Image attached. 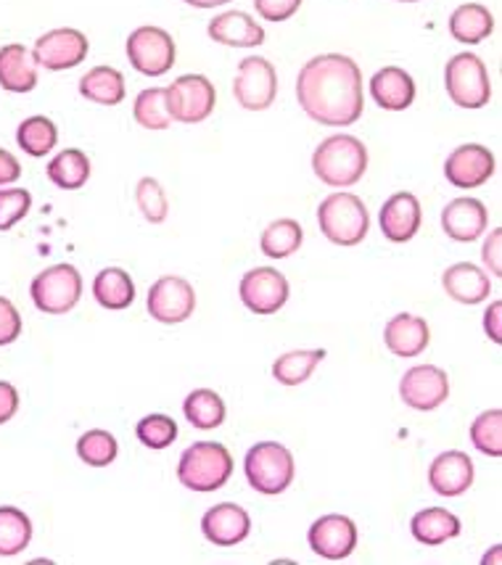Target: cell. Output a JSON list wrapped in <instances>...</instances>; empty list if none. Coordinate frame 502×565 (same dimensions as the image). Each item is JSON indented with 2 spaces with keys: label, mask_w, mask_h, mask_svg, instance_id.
I'll list each match as a JSON object with an SVG mask.
<instances>
[{
  "label": "cell",
  "mask_w": 502,
  "mask_h": 565,
  "mask_svg": "<svg viewBox=\"0 0 502 565\" xmlns=\"http://www.w3.org/2000/svg\"><path fill=\"white\" fill-rule=\"evenodd\" d=\"M297 98L305 114L325 127H350L363 117V72L350 56L323 53L301 66Z\"/></svg>",
  "instance_id": "obj_1"
},
{
  "label": "cell",
  "mask_w": 502,
  "mask_h": 565,
  "mask_svg": "<svg viewBox=\"0 0 502 565\" xmlns=\"http://www.w3.org/2000/svg\"><path fill=\"white\" fill-rule=\"evenodd\" d=\"M312 170L320 183L331 188H350L367 172V148L354 136H331L314 148Z\"/></svg>",
  "instance_id": "obj_2"
},
{
  "label": "cell",
  "mask_w": 502,
  "mask_h": 565,
  "mask_svg": "<svg viewBox=\"0 0 502 565\" xmlns=\"http://www.w3.org/2000/svg\"><path fill=\"white\" fill-rule=\"evenodd\" d=\"M233 476V455L225 444L196 441L180 455L178 481L191 492H217Z\"/></svg>",
  "instance_id": "obj_3"
},
{
  "label": "cell",
  "mask_w": 502,
  "mask_h": 565,
  "mask_svg": "<svg viewBox=\"0 0 502 565\" xmlns=\"http://www.w3.org/2000/svg\"><path fill=\"white\" fill-rule=\"evenodd\" d=\"M320 233L337 246H357L363 244L367 231H371V214H367L365 201L354 193L339 191L320 201L318 206Z\"/></svg>",
  "instance_id": "obj_4"
},
{
  "label": "cell",
  "mask_w": 502,
  "mask_h": 565,
  "mask_svg": "<svg viewBox=\"0 0 502 565\" xmlns=\"http://www.w3.org/2000/svg\"><path fill=\"white\" fill-rule=\"evenodd\" d=\"M244 470L254 492L276 497L291 487L293 476H297V462H293L289 447L278 441H263L254 444L246 452Z\"/></svg>",
  "instance_id": "obj_5"
},
{
  "label": "cell",
  "mask_w": 502,
  "mask_h": 565,
  "mask_svg": "<svg viewBox=\"0 0 502 565\" xmlns=\"http://www.w3.org/2000/svg\"><path fill=\"white\" fill-rule=\"evenodd\" d=\"M447 96L460 109H484L492 98V83L487 64L477 53H458L445 66Z\"/></svg>",
  "instance_id": "obj_6"
},
{
  "label": "cell",
  "mask_w": 502,
  "mask_h": 565,
  "mask_svg": "<svg viewBox=\"0 0 502 565\" xmlns=\"http://www.w3.org/2000/svg\"><path fill=\"white\" fill-rule=\"evenodd\" d=\"M30 296L43 315L72 312L83 299V275L75 265H53L49 270L35 275L30 286Z\"/></svg>",
  "instance_id": "obj_7"
},
{
  "label": "cell",
  "mask_w": 502,
  "mask_h": 565,
  "mask_svg": "<svg viewBox=\"0 0 502 565\" xmlns=\"http://www.w3.org/2000/svg\"><path fill=\"white\" fill-rule=\"evenodd\" d=\"M214 104H217V90L204 74H183L167 87V109L172 122L201 125L210 119Z\"/></svg>",
  "instance_id": "obj_8"
},
{
  "label": "cell",
  "mask_w": 502,
  "mask_h": 565,
  "mask_svg": "<svg viewBox=\"0 0 502 565\" xmlns=\"http://www.w3.org/2000/svg\"><path fill=\"white\" fill-rule=\"evenodd\" d=\"M175 40L162 26H138L127 38V58L146 77H162L175 66Z\"/></svg>",
  "instance_id": "obj_9"
},
{
  "label": "cell",
  "mask_w": 502,
  "mask_h": 565,
  "mask_svg": "<svg viewBox=\"0 0 502 565\" xmlns=\"http://www.w3.org/2000/svg\"><path fill=\"white\" fill-rule=\"evenodd\" d=\"M233 96L246 111L270 109L278 96V72L267 58L249 56L238 64L236 79H233Z\"/></svg>",
  "instance_id": "obj_10"
},
{
  "label": "cell",
  "mask_w": 502,
  "mask_h": 565,
  "mask_svg": "<svg viewBox=\"0 0 502 565\" xmlns=\"http://www.w3.org/2000/svg\"><path fill=\"white\" fill-rule=\"evenodd\" d=\"M88 53V38L79 30H72V26H62V30H51L35 40L32 58H35L38 66L49 72H66L83 64Z\"/></svg>",
  "instance_id": "obj_11"
},
{
  "label": "cell",
  "mask_w": 502,
  "mask_h": 565,
  "mask_svg": "<svg viewBox=\"0 0 502 565\" xmlns=\"http://www.w3.org/2000/svg\"><path fill=\"white\" fill-rule=\"evenodd\" d=\"M238 296L249 312L259 318H270L289 301V280L276 267H257L241 278Z\"/></svg>",
  "instance_id": "obj_12"
},
{
  "label": "cell",
  "mask_w": 502,
  "mask_h": 565,
  "mask_svg": "<svg viewBox=\"0 0 502 565\" xmlns=\"http://www.w3.org/2000/svg\"><path fill=\"white\" fill-rule=\"evenodd\" d=\"M149 315L164 326H180L193 315L196 309V291L185 278L180 275H164L149 288V299H146Z\"/></svg>",
  "instance_id": "obj_13"
},
{
  "label": "cell",
  "mask_w": 502,
  "mask_h": 565,
  "mask_svg": "<svg viewBox=\"0 0 502 565\" xmlns=\"http://www.w3.org/2000/svg\"><path fill=\"white\" fill-rule=\"evenodd\" d=\"M399 396L407 407L418 413H431L441 407L450 396V379L437 365H415L402 375Z\"/></svg>",
  "instance_id": "obj_14"
},
{
  "label": "cell",
  "mask_w": 502,
  "mask_h": 565,
  "mask_svg": "<svg viewBox=\"0 0 502 565\" xmlns=\"http://www.w3.org/2000/svg\"><path fill=\"white\" fill-rule=\"evenodd\" d=\"M494 153L487 146L466 143L458 146L445 161V178L447 183L460 188V191H473L490 183L494 178Z\"/></svg>",
  "instance_id": "obj_15"
},
{
  "label": "cell",
  "mask_w": 502,
  "mask_h": 565,
  "mask_svg": "<svg viewBox=\"0 0 502 565\" xmlns=\"http://www.w3.org/2000/svg\"><path fill=\"white\" fill-rule=\"evenodd\" d=\"M307 542L314 555L325 561H346L357 550L360 534L352 518L346 515H323L307 531Z\"/></svg>",
  "instance_id": "obj_16"
},
{
  "label": "cell",
  "mask_w": 502,
  "mask_h": 565,
  "mask_svg": "<svg viewBox=\"0 0 502 565\" xmlns=\"http://www.w3.org/2000/svg\"><path fill=\"white\" fill-rule=\"evenodd\" d=\"M201 534L217 547H236L252 534V518L236 502H220L201 518Z\"/></svg>",
  "instance_id": "obj_17"
},
{
  "label": "cell",
  "mask_w": 502,
  "mask_h": 565,
  "mask_svg": "<svg viewBox=\"0 0 502 565\" xmlns=\"http://www.w3.org/2000/svg\"><path fill=\"white\" fill-rule=\"evenodd\" d=\"M381 233L392 244H407L415 238V233L420 231V222H424V212H420V201L413 193H394L392 199L384 201L378 214Z\"/></svg>",
  "instance_id": "obj_18"
},
{
  "label": "cell",
  "mask_w": 502,
  "mask_h": 565,
  "mask_svg": "<svg viewBox=\"0 0 502 565\" xmlns=\"http://www.w3.org/2000/svg\"><path fill=\"white\" fill-rule=\"evenodd\" d=\"M490 225V212L479 199H455L441 212V227H445L447 238L458 241V244H471L487 233Z\"/></svg>",
  "instance_id": "obj_19"
},
{
  "label": "cell",
  "mask_w": 502,
  "mask_h": 565,
  "mask_svg": "<svg viewBox=\"0 0 502 565\" xmlns=\"http://www.w3.org/2000/svg\"><path fill=\"white\" fill-rule=\"evenodd\" d=\"M428 483L441 497H460L473 483V460L460 449L441 452L428 468Z\"/></svg>",
  "instance_id": "obj_20"
},
{
  "label": "cell",
  "mask_w": 502,
  "mask_h": 565,
  "mask_svg": "<svg viewBox=\"0 0 502 565\" xmlns=\"http://www.w3.org/2000/svg\"><path fill=\"white\" fill-rule=\"evenodd\" d=\"M214 43L227 49H257L265 43V26L254 22L246 11H225L206 26Z\"/></svg>",
  "instance_id": "obj_21"
},
{
  "label": "cell",
  "mask_w": 502,
  "mask_h": 565,
  "mask_svg": "<svg viewBox=\"0 0 502 565\" xmlns=\"http://www.w3.org/2000/svg\"><path fill=\"white\" fill-rule=\"evenodd\" d=\"M428 341H431V331H428V322L424 318H418V315H394L384 328L386 349H389L392 354L405 356V360L424 354Z\"/></svg>",
  "instance_id": "obj_22"
},
{
  "label": "cell",
  "mask_w": 502,
  "mask_h": 565,
  "mask_svg": "<svg viewBox=\"0 0 502 565\" xmlns=\"http://www.w3.org/2000/svg\"><path fill=\"white\" fill-rule=\"evenodd\" d=\"M441 286L458 305H481L492 294L490 273L471 265V262H458V265L447 267L441 275Z\"/></svg>",
  "instance_id": "obj_23"
},
{
  "label": "cell",
  "mask_w": 502,
  "mask_h": 565,
  "mask_svg": "<svg viewBox=\"0 0 502 565\" xmlns=\"http://www.w3.org/2000/svg\"><path fill=\"white\" fill-rule=\"evenodd\" d=\"M371 96L381 109L405 111L415 100V79L399 66H384L371 77Z\"/></svg>",
  "instance_id": "obj_24"
},
{
  "label": "cell",
  "mask_w": 502,
  "mask_h": 565,
  "mask_svg": "<svg viewBox=\"0 0 502 565\" xmlns=\"http://www.w3.org/2000/svg\"><path fill=\"white\" fill-rule=\"evenodd\" d=\"M38 85V64L22 43L0 49V87L9 93H32Z\"/></svg>",
  "instance_id": "obj_25"
},
{
  "label": "cell",
  "mask_w": 502,
  "mask_h": 565,
  "mask_svg": "<svg viewBox=\"0 0 502 565\" xmlns=\"http://www.w3.org/2000/svg\"><path fill=\"white\" fill-rule=\"evenodd\" d=\"M460 529H463L460 518L445 508H426L415 513L410 521L413 536L426 547H439L447 540H455V536H460Z\"/></svg>",
  "instance_id": "obj_26"
},
{
  "label": "cell",
  "mask_w": 502,
  "mask_h": 565,
  "mask_svg": "<svg viewBox=\"0 0 502 565\" xmlns=\"http://www.w3.org/2000/svg\"><path fill=\"white\" fill-rule=\"evenodd\" d=\"M79 96L98 106H119L127 96L122 72L114 70V66H93L79 79Z\"/></svg>",
  "instance_id": "obj_27"
},
{
  "label": "cell",
  "mask_w": 502,
  "mask_h": 565,
  "mask_svg": "<svg viewBox=\"0 0 502 565\" xmlns=\"http://www.w3.org/2000/svg\"><path fill=\"white\" fill-rule=\"evenodd\" d=\"M494 32V17L481 3H463L452 11L450 35L463 45L484 43Z\"/></svg>",
  "instance_id": "obj_28"
},
{
  "label": "cell",
  "mask_w": 502,
  "mask_h": 565,
  "mask_svg": "<svg viewBox=\"0 0 502 565\" xmlns=\"http://www.w3.org/2000/svg\"><path fill=\"white\" fill-rule=\"evenodd\" d=\"M93 296L104 309L122 312L136 301V282L122 267H104L93 280Z\"/></svg>",
  "instance_id": "obj_29"
},
{
  "label": "cell",
  "mask_w": 502,
  "mask_h": 565,
  "mask_svg": "<svg viewBox=\"0 0 502 565\" xmlns=\"http://www.w3.org/2000/svg\"><path fill=\"white\" fill-rule=\"evenodd\" d=\"M49 180L62 191H79L90 180V159L79 148H64L49 161Z\"/></svg>",
  "instance_id": "obj_30"
},
{
  "label": "cell",
  "mask_w": 502,
  "mask_h": 565,
  "mask_svg": "<svg viewBox=\"0 0 502 565\" xmlns=\"http://www.w3.org/2000/svg\"><path fill=\"white\" fill-rule=\"evenodd\" d=\"M183 413L193 428L212 430L225 423V402L223 396L212 392V388H196V392L185 396Z\"/></svg>",
  "instance_id": "obj_31"
},
{
  "label": "cell",
  "mask_w": 502,
  "mask_h": 565,
  "mask_svg": "<svg viewBox=\"0 0 502 565\" xmlns=\"http://www.w3.org/2000/svg\"><path fill=\"white\" fill-rule=\"evenodd\" d=\"M301 241H305V231H301L299 222L291 217H284V220L270 222V225L265 227L263 238H259V248H263L265 257L286 259L299 252Z\"/></svg>",
  "instance_id": "obj_32"
},
{
  "label": "cell",
  "mask_w": 502,
  "mask_h": 565,
  "mask_svg": "<svg viewBox=\"0 0 502 565\" xmlns=\"http://www.w3.org/2000/svg\"><path fill=\"white\" fill-rule=\"evenodd\" d=\"M323 360L325 349H297V352H286L273 365V375L284 386H301Z\"/></svg>",
  "instance_id": "obj_33"
},
{
  "label": "cell",
  "mask_w": 502,
  "mask_h": 565,
  "mask_svg": "<svg viewBox=\"0 0 502 565\" xmlns=\"http://www.w3.org/2000/svg\"><path fill=\"white\" fill-rule=\"evenodd\" d=\"M32 542V521L24 510L3 504L0 508V557H13Z\"/></svg>",
  "instance_id": "obj_34"
},
{
  "label": "cell",
  "mask_w": 502,
  "mask_h": 565,
  "mask_svg": "<svg viewBox=\"0 0 502 565\" xmlns=\"http://www.w3.org/2000/svg\"><path fill=\"white\" fill-rule=\"evenodd\" d=\"M17 143L26 157L43 159L45 153H51L58 143V127L51 122L49 117H30L19 125L17 130Z\"/></svg>",
  "instance_id": "obj_35"
},
{
  "label": "cell",
  "mask_w": 502,
  "mask_h": 565,
  "mask_svg": "<svg viewBox=\"0 0 502 565\" xmlns=\"http://www.w3.org/2000/svg\"><path fill=\"white\" fill-rule=\"evenodd\" d=\"M132 117L143 130H167L172 127L170 109H167V87H146L132 104Z\"/></svg>",
  "instance_id": "obj_36"
},
{
  "label": "cell",
  "mask_w": 502,
  "mask_h": 565,
  "mask_svg": "<svg viewBox=\"0 0 502 565\" xmlns=\"http://www.w3.org/2000/svg\"><path fill=\"white\" fill-rule=\"evenodd\" d=\"M119 455V444L109 430L104 428H93L88 434L79 436L77 441V457L90 468H106L117 460Z\"/></svg>",
  "instance_id": "obj_37"
},
{
  "label": "cell",
  "mask_w": 502,
  "mask_h": 565,
  "mask_svg": "<svg viewBox=\"0 0 502 565\" xmlns=\"http://www.w3.org/2000/svg\"><path fill=\"white\" fill-rule=\"evenodd\" d=\"M136 204L143 220L151 225H162L170 214V199H167V191L157 178H143L136 185Z\"/></svg>",
  "instance_id": "obj_38"
},
{
  "label": "cell",
  "mask_w": 502,
  "mask_h": 565,
  "mask_svg": "<svg viewBox=\"0 0 502 565\" xmlns=\"http://www.w3.org/2000/svg\"><path fill=\"white\" fill-rule=\"evenodd\" d=\"M471 441L487 457H502V413L487 409L471 423Z\"/></svg>",
  "instance_id": "obj_39"
},
{
  "label": "cell",
  "mask_w": 502,
  "mask_h": 565,
  "mask_svg": "<svg viewBox=\"0 0 502 565\" xmlns=\"http://www.w3.org/2000/svg\"><path fill=\"white\" fill-rule=\"evenodd\" d=\"M136 436L143 447L167 449L178 439V423L172 420L170 415H162V413L146 415V418L136 426Z\"/></svg>",
  "instance_id": "obj_40"
},
{
  "label": "cell",
  "mask_w": 502,
  "mask_h": 565,
  "mask_svg": "<svg viewBox=\"0 0 502 565\" xmlns=\"http://www.w3.org/2000/svg\"><path fill=\"white\" fill-rule=\"evenodd\" d=\"M32 210V193L24 188H9L0 191V233L19 225Z\"/></svg>",
  "instance_id": "obj_41"
},
{
  "label": "cell",
  "mask_w": 502,
  "mask_h": 565,
  "mask_svg": "<svg viewBox=\"0 0 502 565\" xmlns=\"http://www.w3.org/2000/svg\"><path fill=\"white\" fill-rule=\"evenodd\" d=\"M22 335V315L11 299L0 296V347H9Z\"/></svg>",
  "instance_id": "obj_42"
},
{
  "label": "cell",
  "mask_w": 502,
  "mask_h": 565,
  "mask_svg": "<svg viewBox=\"0 0 502 565\" xmlns=\"http://www.w3.org/2000/svg\"><path fill=\"white\" fill-rule=\"evenodd\" d=\"M301 0H254V9H257L259 17L265 19V22H286V19H291L293 13L299 11Z\"/></svg>",
  "instance_id": "obj_43"
},
{
  "label": "cell",
  "mask_w": 502,
  "mask_h": 565,
  "mask_svg": "<svg viewBox=\"0 0 502 565\" xmlns=\"http://www.w3.org/2000/svg\"><path fill=\"white\" fill-rule=\"evenodd\" d=\"M481 259H484V267L490 275L500 278L502 275V227H494L490 238L484 241V248H481Z\"/></svg>",
  "instance_id": "obj_44"
},
{
  "label": "cell",
  "mask_w": 502,
  "mask_h": 565,
  "mask_svg": "<svg viewBox=\"0 0 502 565\" xmlns=\"http://www.w3.org/2000/svg\"><path fill=\"white\" fill-rule=\"evenodd\" d=\"M19 413V392L9 381H0V426Z\"/></svg>",
  "instance_id": "obj_45"
},
{
  "label": "cell",
  "mask_w": 502,
  "mask_h": 565,
  "mask_svg": "<svg viewBox=\"0 0 502 565\" xmlns=\"http://www.w3.org/2000/svg\"><path fill=\"white\" fill-rule=\"evenodd\" d=\"M19 178H22V164H19V159L13 157L11 151H6V148H0V188L13 185Z\"/></svg>",
  "instance_id": "obj_46"
},
{
  "label": "cell",
  "mask_w": 502,
  "mask_h": 565,
  "mask_svg": "<svg viewBox=\"0 0 502 565\" xmlns=\"http://www.w3.org/2000/svg\"><path fill=\"white\" fill-rule=\"evenodd\" d=\"M484 331L492 339V344H502V301H492L484 312Z\"/></svg>",
  "instance_id": "obj_47"
},
{
  "label": "cell",
  "mask_w": 502,
  "mask_h": 565,
  "mask_svg": "<svg viewBox=\"0 0 502 565\" xmlns=\"http://www.w3.org/2000/svg\"><path fill=\"white\" fill-rule=\"evenodd\" d=\"M183 3L193 6V9H214V6H225L231 0H183Z\"/></svg>",
  "instance_id": "obj_48"
},
{
  "label": "cell",
  "mask_w": 502,
  "mask_h": 565,
  "mask_svg": "<svg viewBox=\"0 0 502 565\" xmlns=\"http://www.w3.org/2000/svg\"><path fill=\"white\" fill-rule=\"evenodd\" d=\"M500 550H502V547H492V555L487 553V555H484V561H481V563H484V565H490V563H500Z\"/></svg>",
  "instance_id": "obj_49"
},
{
  "label": "cell",
  "mask_w": 502,
  "mask_h": 565,
  "mask_svg": "<svg viewBox=\"0 0 502 565\" xmlns=\"http://www.w3.org/2000/svg\"><path fill=\"white\" fill-rule=\"evenodd\" d=\"M397 3H418V0H397Z\"/></svg>",
  "instance_id": "obj_50"
}]
</instances>
